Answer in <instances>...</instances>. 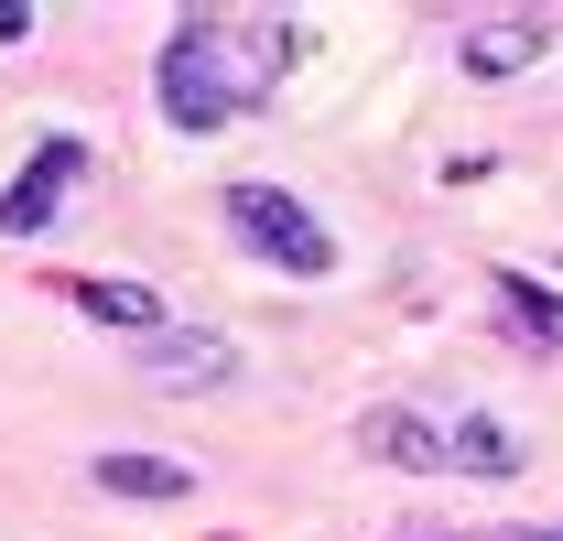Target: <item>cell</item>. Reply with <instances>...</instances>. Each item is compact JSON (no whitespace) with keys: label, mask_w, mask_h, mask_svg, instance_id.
Wrapping results in <instances>:
<instances>
[{"label":"cell","mask_w":563,"mask_h":541,"mask_svg":"<svg viewBox=\"0 0 563 541\" xmlns=\"http://www.w3.org/2000/svg\"><path fill=\"white\" fill-rule=\"evenodd\" d=\"M292 33L282 22H174L163 44V120L174 131H228L239 109H261L292 76Z\"/></svg>","instance_id":"obj_1"},{"label":"cell","mask_w":563,"mask_h":541,"mask_svg":"<svg viewBox=\"0 0 563 541\" xmlns=\"http://www.w3.org/2000/svg\"><path fill=\"white\" fill-rule=\"evenodd\" d=\"M228 228H239V250H250V261L292 270V281H325V270H336L325 217H314L303 196H282V185H228Z\"/></svg>","instance_id":"obj_2"},{"label":"cell","mask_w":563,"mask_h":541,"mask_svg":"<svg viewBox=\"0 0 563 541\" xmlns=\"http://www.w3.org/2000/svg\"><path fill=\"white\" fill-rule=\"evenodd\" d=\"M76 174H87V141L55 131L22 174H11V185H0V239H44V228H55V206L76 196Z\"/></svg>","instance_id":"obj_3"},{"label":"cell","mask_w":563,"mask_h":541,"mask_svg":"<svg viewBox=\"0 0 563 541\" xmlns=\"http://www.w3.org/2000/svg\"><path fill=\"white\" fill-rule=\"evenodd\" d=\"M131 368L152 390H228V379H239V346L207 336V325H163V336L131 346Z\"/></svg>","instance_id":"obj_4"},{"label":"cell","mask_w":563,"mask_h":541,"mask_svg":"<svg viewBox=\"0 0 563 541\" xmlns=\"http://www.w3.org/2000/svg\"><path fill=\"white\" fill-rule=\"evenodd\" d=\"M357 444H368L379 466H412V476H455V455H444V433H433L422 411H368V422H357Z\"/></svg>","instance_id":"obj_5"},{"label":"cell","mask_w":563,"mask_h":541,"mask_svg":"<svg viewBox=\"0 0 563 541\" xmlns=\"http://www.w3.org/2000/svg\"><path fill=\"white\" fill-rule=\"evenodd\" d=\"M66 303L98 314V325H120V336H163V292H152V281H98V270H87V281H66Z\"/></svg>","instance_id":"obj_6"},{"label":"cell","mask_w":563,"mask_h":541,"mask_svg":"<svg viewBox=\"0 0 563 541\" xmlns=\"http://www.w3.org/2000/svg\"><path fill=\"white\" fill-rule=\"evenodd\" d=\"M98 487H109V498L174 509V498H196V466H174V455H98Z\"/></svg>","instance_id":"obj_7"},{"label":"cell","mask_w":563,"mask_h":541,"mask_svg":"<svg viewBox=\"0 0 563 541\" xmlns=\"http://www.w3.org/2000/svg\"><path fill=\"white\" fill-rule=\"evenodd\" d=\"M444 455H455V476H520V433H509L498 411H466V422L444 433Z\"/></svg>","instance_id":"obj_8"},{"label":"cell","mask_w":563,"mask_h":541,"mask_svg":"<svg viewBox=\"0 0 563 541\" xmlns=\"http://www.w3.org/2000/svg\"><path fill=\"white\" fill-rule=\"evenodd\" d=\"M455 55H466V76H520V66H542V22H477Z\"/></svg>","instance_id":"obj_9"},{"label":"cell","mask_w":563,"mask_h":541,"mask_svg":"<svg viewBox=\"0 0 563 541\" xmlns=\"http://www.w3.org/2000/svg\"><path fill=\"white\" fill-rule=\"evenodd\" d=\"M509 303H520V314H531L542 336H563V303H553V292H531V281H509Z\"/></svg>","instance_id":"obj_10"},{"label":"cell","mask_w":563,"mask_h":541,"mask_svg":"<svg viewBox=\"0 0 563 541\" xmlns=\"http://www.w3.org/2000/svg\"><path fill=\"white\" fill-rule=\"evenodd\" d=\"M509 541H563V531H509Z\"/></svg>","instance_id":"obj_11"}]
</instances>
